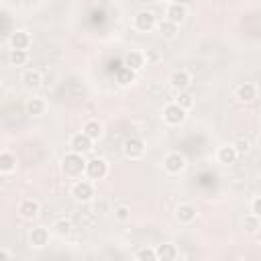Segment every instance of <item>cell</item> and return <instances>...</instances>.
<instances>
[{
  "label": "cell",
  "mask_w": 261,
  "mask_h": 261,
  "mask_svg": "<svg viewBox=\"0 0 261 261\" xmlns=\"http://www.w3.org/2000/svg\"><path fill=\"white\" fill-rule=\"evenodd\" d=\"M86 165H88V161L84 159V155L75 153V151H69L61 159V171L67 177H82V173H86Z\"/></svg>",
  "instance_id": "cell-1"
},
{
  "label": "cell",
  "mask_w": 261,
  "mask_h": 261,
  "mask_svg": "<svg viewBox=\"0 0 261 261\" xmlns=\"http://www.w3.org/2000/svg\"><path fill=\"white\" fill-rule=\"evenodd\" d=\"M145 141L139 139V137H128L124 143H122V153L126 159H141L145 155Z\"/></svg>",
  "instance_id": "cell-2"
},
{
  "label": "cell",
  "mask_w": 261,
  "mask_h": 261,
  "mask_svg": "<svg viewBox=\"0 0 261 261\" xmlns=\"http://www.w3.org/2000/svg\"><path fill=\"white\" fill-rule=\"evenodd\" d=\"M163 120L171 126H177L186 120V108H181L177 102H171L163 108Z\"/></svg>",
  "instance_id": "cell-3"
},
{
  "label": "cell",
  "mask_w": 261,
  "mask_h": 261,
  "mask_svg": "<svg viewBox=\"0 0 261 261\" xmlns=\"http://www.w3.org/2000/svg\"><path fill=\"white\" fill-rule=\"evenodd\" d=\"M163 169H165L167 173H171V175L181 173V171L186 169V157H184L181 153H177V151L167 153L165 159H163Z\"/></svg>",
  "instance_id": "cell-4"
},
{
  "label": "cell",
  "mask_w": 261,
  "mask_h": 261,
  "mask_svg": "<svg viewBox=\"0 0 261 261\" xmlns=\"http://www.w3.org/2000/svg\"><path fill=\"white\" fill-rule=\"evenodd\" d=\"M69 147H71V151L86 155V153H90V151L94 149V139H90V137L82 130V133L71 135V139H69Z\"/></svg>",
  "instance_id": "cell-5"
},
{
  "label": "cell",
  "mask_w": 261,
  "mask_h": 261,
  "mask_svg": "<svg viewBox=\"0 0 261 261\" xmlns=\"http://www.w3.org/2000/svg\"><path fill=\"white\" fill-rule=\"evenodd\" d=\"M106 173H108V163H106V159L94 157V159L88 161V165H86V175H88L90 179H102V177H106Z\"/></svg>",
  "instance_id": "cell-6"
},
{
  "label": "cell",
  "mask_w": 261,
  "mask_h": 261,
  "mask_svg": "<svg viewBox=\"0 0 261 261\" xmlns=\"http://www.w3.org/2000/svg\"><path fill=\"white\" fill-rule=\"evenodd\" d=\"M157 27V16L155 12L151 10H141L137 16H135V29L141 31V33H149Z\"/></svg>",
  "instance_id": "cell-7"
},
{
  "label": "cell",
  "mask_w": 261,
  "mask_h": 261,
  "mask_svg": "<svg viewBox=\"0 0 261 261\" xmlns=\"http://www.w3.org/2000/svg\"><path fill=\"white\" fill-rule=\"evenodd\" d=\"M71 196L77 202H90L92 196H94V186L90 181H86V179H80V181H75L71 186Z\"/></svg>",
  "instance_id": "cell-8"
},
{
  "label": "cell",
  "mask_w": 261,
  "mask_h": 261,
  "mask_svg": "<svg viewBox=\"0 0 261 261\" xmlns=\"http://www.w3.org/2000/svg\"><path fill=\"white\" fill-rule=\"evenodd\" d=\"M39 210H41V206H39V202L33 200V198H27V200H22V202L18 204V214H20V218H24V220L37 218V216H39Z\"/></svg>",
  "instance_id": "cell-9"
},
{
  "label": "cell",
  "mask_w": 261,
  "mask_h": 261,
  "mask_svg": "<svg viewBox=\"0 0 261 261\" xmlns=\"http://www.w3.org/2000/svg\"><path fill=\"white\" fill-rule=\"evenodd\" d=\"M165 16H167L171 22L181 24V22L186 20V16H188V8H186V4H181V2H171V4L167 6Z\"/></svg>",
  "instance_id": "cell-10"
},
{
  "label": "cell",
  "mask_w": 261,
  "mask_h": 261,
  "mask_svg": "<svg viewBox=\"0 0 261 261\" xmlns=\"http://www.w3.org/2000/svg\"><path fill=\"white\" fill-rule=\"evenodd\" d=\"M8 45L10 49H29L31 47V35L27 31H12L8 37Z\"/></svg>",
  "instance_id": "cell-11"
},
{
  "label": "cell",
  "mask_w": 261,
  "mask_h": 261,
  "mask_svg": "<svg viewBox=\"0 0 261 261\" xmlns=\"http://www.w3.org/2000/svg\"><path fill=\"white\" fill-rule=\"evenodd\" d=\"M192 82V75L186 71V69H175L171 75H169V84L171 88H175L177 92H184Z\"/></svg>",
  "instance_id": "cell-12"
},
{
  "label": "cell",
  "mask_w": 261,
  "mask_h": 261,
  "mask_svg": "<svg viewBox=\"0 0 261 261\" xmlns=\"http://www.w3.org/2000/svg\"><path fill=\"white\" fill-rule=\"evenodd\" d=\"M196 208L192 206V204H177V208H175V218L181 222V224H190V222H194L196 220Z\"/></svg>",
  "instance_id": "cell-13"
},
{
  "label": "cell",
  "mask_w": 261,
  "mask_h": 261,
  "mask_svg": "<svg viewBox=\"0 0 261 261\" xmlns=\"http://www.w3.org/2000/svg\"><path fill=\"white\" fill-rule=\"evenodd\" d=\"M29 241H31V245H33V247L43 249L45 245H49V230H47L45 226H37V228H33V230H31Z\"/></svg>",
  "instance_id": "cell-14"
},
{
  "label": "cell",
  "mask_w": 261,
  "mask_h": 261,
  "mask_svg": "<svg viewBox=\"0 0 261 261\" xmlns=\"http://www.w3.org/2000/svg\"><path fill=\"white\" fill-rule=\"evenodd\" d=\"M239 157V151L234 149V145H222L216 153V159L222 163V165H232Z\"/></svg>",
  "instance_id": "cell-15"
},
{
  "label": "cell",
  "mask_w": 261,
  "mask_h": 261,
  "mask_svg": "<svg viewBox=\"0 0 261 261\" xmlns=\"http://www.w3.org/2000/svg\"><path fill=\"white\" fill-rule=\"evenodd\" d=\"M22 84L27 90H37L41 84H43V75L37 71V69H27L22 73Z\"/></svg>",
  "instance_id": "cell-16"
},
{
  "label": "cell",
  "mask_w": 261,
  "mask_h": 261,
  "mask_svg": "<svg viewBox=\"0 0 261 261\" xmlns=\"http://www.w3.org/2000/svg\"><path fill=\"white\" fill-rule=\"evenodd\" d=\"M157 259L159 261H173V259H177V249H175V245H171V243H163V245H157Z\"/></svg>",
  "instance_id": "cell-17"
},
{
  "label": "cell",
  "mask_w": 261,
  "mask_h": 261,
  "mask_svg": "<svg viewBox=\"0 0 261 261\" xmlns=\"http://www.w3.org/2000/svg\"><path fill=\"white\" fill-rule=\"evenodd\" d=\"M124 65L135 69V71H139V69L145 67V55L141 51H128L126 57H124Z\"/></svg>",
  "instance_id": "cell-18"
},
{
  "label": "cell",
  "mask_w": 261,
  "mask_h": 261,
  "mask_svg": "<svg viewBox=\"0 0 261 261\" xmlns=\"http://www.w3.org/2000/svg\"><path fill=\"white\" fill-rule=\"evenodd\" d=\"M255 96H257V90H255V86H253L251 82H245V84H241V86L237 88V98H239L241 102H253Z\"/></svg>",
  "instance_id": "cell-19"
},
{
  "label": "cell",
  "mask_w": 261,
  "mask_h": 261,
  "mask_svg": "<svg viewBox=\"0 0 261 261\" xmlns=\"http://www.w3.org/2000/svg\"><path fill=\"white\" fill-rule=\"evenodd\" d=\"M82 130H84L90 139H94V141H98V139L104 135L102 124H100L98 120H94V118H92V120H86V122H84V126H82Z\"/></svg>",
  "instance_id": "cell-20"
},
{
  "label": "cell",
  "mask_w": 261,
  "mask_h": 261,
  "mask_svg": "<svg viewBox=\"0 0 261 261\" xmlns=\"http://www.w3.org/2000/svg\"><path fill=\"white\" fill-rule=\"evenodd\" d=\"M16 167V157L10 151H2L0 153V173H10Z\"/></svg>",
  "instance_id": "cell-21"
},
{
  "label": "cell",
  "mask_w": 261,
  "mask_h": 261,
  "mask_svg": "<svg viewBox=\"0 0 261 261\" xmlns=\"http://www.w3.org/2000/svg\"><path fill=\"white\" fill-rule=\"evenodd\" d=\"M45 110H47V104H45L43 98H31V100L27 102V112H29L31 116H41Z\"/></svg>",
  "instance_id": "cell-22"
},
{
  "label": "cell",
  "mask_w": 261,
  "mask_h": 261,
  "mask_svg": "<svg viewBox=\"0 0 261 261\" xmlns=\"http://www.w3.org/2000/svg\"><path fill=\"white\" fill-rule=\"evenodd\" d=\"M177 27H179V24L171 22L169 18H163L161 22H157V31H159L163 37H167V39H173V37H175V33H177Z\"/></svg>",
  "instance_id": "cell-23"
},
{
  "label": "cell",
  "mask_w": 261,
  "mask_h": 261,
  "mask_svg": "<svg viewBox=\"0 0 261 261\" xmlns=\"http://www.w3.org/2000/svg\"><path fill=\"white\" fill-rule=\"evenodd\" d=\"M27 59H29V53H27L24 49H10V51H8V61H10V65L20 67V65L27 63Z\"/></svg>",
  "instance_id": "cell-24"
},
{
  "label": "cell",
  "mask_w": 261,
  "mask_h": 261,
  "mask_svg": "<svg viewBox=\"0 0 261 261\" xmlns=\"http://www.w3.org/2000/svg\"><path fill=\"white\" fill-rule=\"evenodd\" d=\"M116 82L120 84V86H130L133 82H135V69H130V67H120L118 71H116Z\"/></svg>",
  "instance_id": "cell-25"
},
{
  "label": "cell",
  "mask_w": 261,
  "mask_h": 261,
  "mask_svg": "<svg viewBox=\"0 0 261 261\" xmlns=\"http://www.w3.org/2000/svg\"><path fill=\"white\" fill-rule=\"evenodd\" d=\"M71 230H73V224H71L69 220H65V218H59V220L53 224V232H55L57 237H69Z\"/></svg>",
  "instance_id": "cell-26"
},
{
  "label": "cell",
  "mask_w": 261,
  "mask_h": 261,
  "mask_svg": "<svg viewBox=\"0 0 261 261\" xmlns=\"http://www.w3.org/2000/svg\"><path fill=\"white\" fill-rule=\"evenodd\" d=\"M243 230H245L247 234H255V232L259 230V216H255V214L245 216V218H243Z\"/></svg>",
  "instance_id": "cell-27"
},
{
  "label": "cell",
  "mask_w": 261,
  "mask_h": 261,
  "mask_svg": "<svg viewBox=\"0 0 261 261\" xmlns=\"http://www.w3.org/2000/svg\"><path fill=\"white\" fill-rule=\"evenodd\" d=\"M135 259H139V261H155L157 259V251L151 249V247H143V249H139L135 253Z\"/></svg>",
  "instance_id": "cell-28"
},
{
  "label": "cell",
  "mask_w": 261,
  "mask_h": 261,
  "mask_svg": "<svg viewBox=\"0 0 261 261\" xmlns=\"http://www.w3.org/2000/svg\"><path fill=\"white\" fill-rule=\"evenodd\" d=\"M181 108H186V110H190L192 106H194V98L188 94V92H179V96H177V100H175Z\"/></svg>",
  "instance_id": "cell-29"
},
{
  "label": "cell",
  "mask_w": 261,
  "mask_h": 261,
  "mask_svg": "<svg viewBox=\"0 0 261 261\" xmlns=\"http://www.w3.org/2000/svg\"><path fill=\"white\" fill-rule=\"evenodd\" d=\"M232 145H234V149L239 151V155H241V153H247V151L251 149V143H249V139H247V137H237Z\"/></svg>",
  "instance_id": "cell-30"
},
{
  "label": "cell",
  "mask_w": 261,
  "mask_h": 261,
  "mask_svg": "<svg viewBox=\"0 0 261 261\" xmlns=\"http://www.w3.org/2000/svg\"><path fill=\"white\" fill-rule=\"evenodd\" d=\"M114 218L120 220V222H126V220L130 218V208H128V206H118V208H114Z\"/></svg>",
  "instance_id": "cell-31"
},
{
  "label": "cell",
  "mask_w": 261,
  "mask_h": 261,
  "mask_svg": "<svg viewBox=\"0 0 261 261\" xmlns=\"http://www.w3.org/2000/svg\"><path fill=\"white\" fill-rule=\"evenodd\" d=\"M251 212L261 218V196H257V198L251 202Z\"/></svg>",
  "instance_id": "cell-32"
},
{
  "label": "cell",
  "mask_w": 261,
  "mask_h": 261,
  "mask_svg": "<svg viewBox=\"0 0 261 261\" xmlns=\"http://www.w3.org/2000/svg\"><path fill=\"white\" fill-rule=\"evenodd\" d=\"M12 257V253L8 251V249H0V261H6V259H10Z\"/></svg>",
  "instance_id": "cell-33"
},
{
  "label": "cell",
  "mask_w": 261,
  "mask_h": 261,
  "mask_svg": "<svg viewBox=\"0 0 261 261\" xmlns=\"http://www.w3.org/2000/svg\"><path fill=\"white\" fill-rule=\"evenodd\" d=\"M257 145L261 147V133H259V137H257Z\"/></svg>",
  "instance_id": "cell-34"
}]
</instances>
